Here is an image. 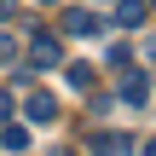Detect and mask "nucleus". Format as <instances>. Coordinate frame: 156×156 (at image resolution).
<instances>
[{"label": "nucleus", "mask_w": 156, "mask_h": 156, "mask_svg": "<svg viewBox=\"0 0 156 156\" xmlns=\"http://www.w3.org/2000/svg\"><path fill=\"white\" fill-rule=\"evenodd\" d=\"M0 122H12V93H0Z\"/></svg>", "instance_id": "nucleus-10"}, {"label": "nucleus", "mask_w": 156, "mask_h": 156, "mask_svg": "<svg viewBox=\"0 0 156 156\" xmlns=\"http://www.w3.org/2000/svg\"><path fill=\"white\" fill-rule=\"evenodd\" d=\"M29 64L35 69H58L64 64V41L58 35H29Z\"/></svg>", "instance_id": "nucleus-1"}, {"label": "nucleus", "mask_w": 156, "mask_h": 156, "mask_svg": "<svg viewBox=\"0 0 156 156\" xmlns=\"http://www.w3.org/2000/svg\"><path fill=\"white\" fill-rule=\"evenodd\" d=\"M87 151L93 156H133V139H127V133H98Z\"/></svg>", "instance_id": "nucleus-4"}, {"label": "nucleus", "mask_w": 156, "mask_h": 156, "mask_svg": "<svg viewBox=\"0 0 156 156\" xmlns=\"http://www.w3.org/2000/svg\"><path fill=\"white\" fill-rule=\"evenodd\" d=\"M145 98H151V75H145V69L122 75V104H145Z\"/></svg>", "instance_id": "nucleus-5"}, {"label": "nucleus", "mask_w": 156, "mask_h": 156, "mask_svg": "<svg viewBox=\"0 0 156 156\" xmlns=\"http://www.w3.org/2000/svg\"><path fill=\"white\" fill-rule=\"evenodd\" d=\"M12 12H17V0H0V23H12Z\"/></svg>", "instance_id": "nucleus-11"}, {"label": "nucleus", "mask_w": 156, "mask_h": 156, "mask_svg": "<svg viewBox=\"0 0 156 156\" xmlns=\"http://www.w3.org/2000/svg\"><path fill=\"white\" fill-rule=\"evenodd\" d=\"M139 156H156V139H151V145H145V151H139Z\"/></svg>", "instance_id": "nucleus-12"}, {"label": "nucleus", "mask_w": 156, "mask_h": 156, "mask_svg": "<svg viewBox=\"0 0 156 156\" xmlns=\"http://www.w3.org/2000/svg\"><path fill=\"white\" fill-rule=\"evenodd\" d=\"M0 145H6V151H29V133H23V127H6Z\"/></svg>", "instance_id": "nucleus-8"}, {"label": "nucleus", "mask_w": 156, "mask_h": 156, "mask_svg": "<svg viewBox=\"0 0 156 156\" xmlns=\"http://www.w3.org/2000/svg\"><path fill=\"white\" fill-rule=\"evenodd\" d=\"M64 75H69V87H75V93H93V81H98V69H93V64H64Z\"/></svg>", "instance_id": "nucleus-7"}, {"label": "nucleus", "mask_w": 156, "mask_h": 156, "mask_svg": "<svg viewBox=\"0 0 156 156\" xmlns=\"http://www.w3.org/2000/svg\"><path fill=\"white\" fill-rule=\"evenodd\" d=\"M23 110H29V122H52V116H58V98H52V93H29Z\"/></svg>", "instance_id": "nucleus-6"}, {"label": "nucleus", "mask_w": 156, "mask_h": 156, "mask_svg": "<svg viewBox=\"0 0 156 156\" xmlns=\"http://www.w3.org/2000/svg\"><path fill=\"white\" fill-rule=\"evenodd\" d=\"M52 156H75V151H52Z\"/></svg>", "instance_id": "nucleus-14"}, {"label": "nucleus", "mask_w": 156, "mask_h": 156, "mask_svg": "<svg viewBox=\"0 0 156 156\" xmlns=\"http://www.w3.org/2000/svg\"><path fill=\"white\" fill-rule=\"evenodd\" d=\"M12 58H17V41H12V35H0V64H12Z\"/></svg>", "instance_id": "nucleus-9"}, {"label": "nucleus", "mask_w": 156, "mask_h": 156, "mask_svg": "<svg viewBox=\"0 0 156 156\" xmlns=\"http://www.w3.org/2000/svg\"><path fill=\"white\" fill-rule=\"evenodd\" d=\"M145 6H151V12H156V0H145Z\"/></svg>", "instance_id": "nucleus-15"}, {"label": "nucleus", "mask_w": 156, "mask_h": 156, "mask_svg": "<svg viewBox=\"0 0 156 156\" xmlns=\"http://www.w3.org/2000/svg\"><path fill=\"white\" fill-rule=\"evenodd\" d=\"M64 35L93 41V35H104V17H98V12H87V6H69V12H64Z\"/></svg>", "instance_id": "nucleus-2"}, {"label": "nucleus", "mask_w": 156, "mask_h": 156, "mask_svg": "<svg viewBox=\"0 0 156 156\" xmlns=\"http://www.w3.org/2000/svg\"><path fill=\"white\" fill-rule=\"evenodd\" d=\"M35 6H58V0H35Z\"/></svg>", "instance_id": "nucleus-13"}, {"label": "nucleus", "mask_w": 156, "mask_h": 156, "mask_svg": "<svg viewBox=\"0 0 156 156\" xmlns=\"http://www.w3.org/2000/svg\"><path fill=\"white\" fill-rule=\"evenodd\" d=\"M145 17H151L145 0H116V29H145Z\"/></svg>", "instance_id": "nucleus-3"}]
</instances>
